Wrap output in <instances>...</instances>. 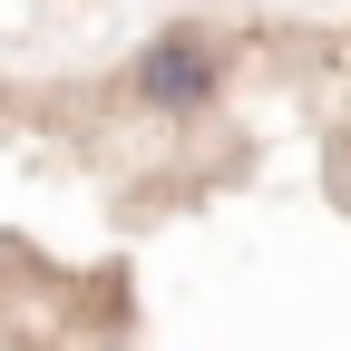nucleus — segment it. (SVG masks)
<instances>
[{
  "mask_svg": "<svg viewBox=\"0 0 351 351\" xmlns=\"http://www.w3.org/2000/svg\"><path fill=\"white\" fill-rule=\"evenodd\" d=\"M137 98L156 117H205L225 98V49H215L205 29H156L137 49Z\"/></svg>",
  "mask_w": 351,
  "mask_h": 351,
  "instance_id": "f257e3e1",
  "label": "nucleus"
}]
</instances>
